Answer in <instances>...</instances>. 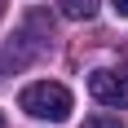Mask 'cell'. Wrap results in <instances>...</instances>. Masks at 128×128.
<instances>
[{
	"mask_svg": "<svg viewBox=\"0 0 128 128\" xmlns=\"http://www.w3.org/2000/svg\"><path fill=\"white\" fill-rule=\"evenodd\" d=\"M18 106H22L26 115H36V119H53V124H62V119L71 115V93H66L62 84L40 80V84H26V88H22Z\"/></svg>",
	"mask_w": 128,
	"mask_h": 128,
	"instance_id": "cell-1",
	"label": "cell"
},
{
	"mask_svg": "<svg viewBox=\"0 0 128 128\" xmlns=\"http://www.w3.org/2000/svg\"><path fill=\"white\" fill-rule=\"evenodd\" d=\"M88 93L102 106H128V71H110V66L93 71L88 75Z\"/></svg>",
	"mask_w": 128,
	"mask_h": 128,
	"instance_id": "cell-2",
	"label": "cell"
},
{
	"mask_svg": "<svg viewBox=\"0 0 128 128\" xmlns=\"http://www.w3.org/2000/svg\"><path fill=\"white\" fill-rule=\"evenodd\" d=\"M58 9H62V18H71V22H88L93 13H97V0H58Z\"/></svg>",
	"mask_w": 128,
	"mask_h": 128,
	"instance_id": "cell-3",
	"label": "cell"
},
{
	"mask_svg": "<svg viewBox=\"0 0 128 128\" xmlns=\"http://www.w3.org/2000/svg\"><path fill=\"white\" fill-rule=\"evenodd\" d=\"M84 128H124V119H115V115H93V119H84Z\"/></svg>",
	"mask_w": 128,
	"mask_h": 128,
	"instance_id": "cell-4",
	"label": "cell"
},
{
	"mask_svg": "<svg viewBox=\"0 0 128 128\" xmlns=\"http://www.w3.org/2000/svg\"><path fill=\"white\" fill-rule=\"evenodd\" d=\"M110 4H115V13H119V18H128V0H110Z\"/></svg>",
	"mask_w": 128,
	"mask_h": 128,
	"instance_id": "cell-5",
	"label": "cell"
},
{
	"mask_svg": "<svg viewBox=\"0 0 128 128\" xmlns=\"http://www.w3.org/2000/svg\"><path fill=\"white\" fill-rule=\"evenodd\" d=\"M0 18H4V0H0Z\"/></svg>",
	"mask_w": 128,
	"mask_h": 128,
	"instance_id": "cell-6",
	"label": "cell"
},
{
	"mask_svg": "<svg viewBox=\"0 0 128 128\" xmlns=\"http://www.w3.org/2000/svg\"><path fill=\"white\" fill-rule=\"evenodd\" d=\"M0 75H4V66H0Z\"/></svg>",
	"mask_w": 128,
	"mask_h": 128,
	"instance_id": "cell-7",
	"label": "cell"
},
{
	"mask_svg": "<svg viewBox=\"0 0 128 128\" xmlns=\"http://www.w3.org/2000/svg\"><path fill=\"white\" fill-rule=\"evenodd\" d=\"M0 124H4V119H0Z\"/></svg>",
	"mask_w": 128,
	"mask_h": 128,
	"instance_id": "cell-8",
	"label": "cell"
}]
</instances>
